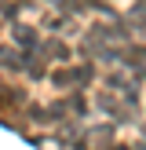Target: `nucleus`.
I'll return each mask as SVG.
<instances>
[{
	"mask_svg": "<svg viewBox=\"0 0 146 150\" xmlns=\"http://www.w3.org/2000/svg\"><path fill=\"white\" fill-rule=\"evenodd\" d=\"M110 150H146V143H142V146H131V143H113Z\"/></svg>",
	"mask_w": 146,
	"mask_h": 150,
	"instance_id": "nucleus-12",
	"label": "nucleus"
},
{
	"mask_svg": "<svg viewBox=\"0 0 146 150\" xmlns=\"http://www.w3.org/2000/svg\"><path fill=\"white\" fill-rule=\"evenodd\" d=\"M131 48V37L128 29L121 26H91L84 33V55L88 59H99V62H113V59H121L124 51Z\"/></svg>",
	"mask_w": 146,
	"mask_h": 150,
	"instance_id": "nucleus-1",
	"label": "nucleus"
},
{
	"mask_svg": "<svg viewBox=\"0 0 146 150\" xmlns=\"http://www.w3.org/2000/svg\"><path fill=\"white\" fill-rule=\"evenodd\" d=\"M26 70L33 73V77H40V73H44V62H40V51H26Z\"/></svg>",
	"mask_w": 146,
	"mask_h": 150,
	"instance_id": "nucleus-9",
	"label": "nucleus"
},
{
	"mask_svg": "<svg viewBox=\"0 0 146 150\" xmlns=\"http://www.w3.org/2000/svg\"><path fill=\"white\" fill-rule=\"evenodd\" d=\"M44 4H55V7H66V11H77V4H73V0H44Z\"/></svg>",
	"mask_w": 146,
	"mask_h": 150,
	"instance_id": "nucleus-11",
	"label": "nucleus"
},
{
	"mask_svg": "<svg viewBox=\"0 0 146 150\" xmlns=\"http://www.w3.org/2000/svg\"><path fill=\"white\" fill-rule=\"evenodd\" d=\"M51 81H55L58 88H73V92H77V88H84L88 81H91V66H88V62H77V66H66V70H58V73H55Z\"/></svg>",
	"mask_w": 146,
	"mask_h": 150,
	"instance_id": "nucleus-3",
	"label": "nucleus"
},
{
	"mask_svg": "<svg viewBox=\"0 0 146 150\" xmlns=\"http://www.w3.org/2000/svg\"><path fill=\"white\" fill-rule=\"evenodd\" d=\"M95 103H99V110L106 117H113V121H131V117L139 114L135 92H131V88H121V84H110V81L95 92Z\"/></svg>",
	"mask_w": 146,
	"mask_h": 150,
	"instance_id": "nucleus-2",
	"label": "nucleus"
},
{
	"mask_svg": "<svg viewBox=\"0 0 146 150\" xmlns=\"http://www.w3.org/2000/svg\"><path fill=\"white\" fill-rule=\"evenodd\" d=\"M80 110H84V103H80L77 95H73V99H62V103H55V106H51L48 114H55L58 121H66V117H77Z\"/></svg>",
	"mask_w": 146,
	"mask_h": 150,
	"instance_id": "nucleus-6",
	"label": "nucleus"
},
{
	"mask_svg": "<svg viewBox=\"0 0 146 150\" xmlns=\"http://www.w3.org/2000/svg\"><path fill=\"white\" fill-rule=\"evenodd\" d=\"M0 66L4 70H26V51L15 44H0Z\"/></svg>",
	"mask_w": 146,
	"mask_h": 150,
	"instance_id": "nucleus-5",
	"label": "nucleus"
},
{
	"mask_svg": "<svg viewBox=\"0 0 146 150\" xmlns=\"http://www.w3.org/2000/svg\"><path fill=\"white\" fill-rule=\"evenodd\" d=\"M44 51H48V55H55V59H69V51H66V44H58V40H51V44H44Z\"/></svg>",
	"mask_w": 146,
	"mask_h": 150,
	"instance_id": "nucleus-10",
	"label": "nucleus"
},
{
	"mask_svg": "<svg viewBox=\"0 0 146 150\" xmlns=\"http://www.w3.org/2000/svg\"><path fill=\"white\" fill-rule=\"evenodd\" d=\"M80 146L84 150H110L113 146V128H110V125H91V128L80 136Z\"/></svg>",
	"mask_w": 146,
	"mask_h": 150,
	"instance_id": "nucleus-4",
	"label": "nucleus"
},
{
	"mask_svg": "<svg viewBox=\"0 0 146 150\" xmlns=\"http://www.w3.org/2000/svg\"><path fill=\"white\" fill-rule=\"evenodd\" d=\"M124 62H128L139 77H146V48H135V44H131V48L124 51Z\"/></svg>",
	"mask_w": 146,
	"mask_h": 150,
	"instance_id": "nucleus-8",
	"label": "nucleus"
},
{
	"mask_svg": "<svg viewBox=\"0 0 146 150\" xmlns=\"http://www.w3.org/2000/svg\"><path fill=\"white\" fill-rule=\"evenodd\" d=\"M15 44H18V48H26V51H36V29L33 26H26V22H18V26H15Z\"/></svg>",
	"mask_w": 146,
	"mask_h": 150,
	"instance_id": "nucleus-7",
	"label": "nucleus"
}]
</instances>
